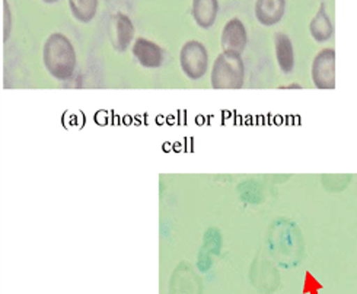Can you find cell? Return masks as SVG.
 Wrapping results in <instances>:
<instances>
[{"label":"cell","instance_id":"1","mask_svg":"<svg viewBox=\"0 0 357 294\" xmlns=\"http://www.w3.org/2000/svg\"><path fill=\"white\" fill-rule=\"evenodd\" d=\"M44 66L54 79L68 80L76 69V52L70 40L63 34H52L43 48Z\"/></svg>","mask_w":357,"mask_h":294},{"label":"cell","instance_id":"2","mask_svg":"<svg viewBox=\"0 0 357 294\" xmlns=\"http://www.w3.org/2000/svg\"><path fill=\"white\" fill-rule=\"evenodd\" d=\"M212 86L213 89H241L245 77V68L241 54L222 53L213 64L212 69Z\"/></svg>","mask_w":357,"mask_h":294},{"label":"cell","instance_id":"3","mask_svg":"<svg viewBox=\"0 0 357 294\" xmlns=\"http://www.w3.org/2000/svg\"><path fill=\"white\" fill-rule=\"evenodd\" d=\"M180 63L184 75L191 80L202 79L208 69V54L200 41H188L183 45Z\"/></svg>","mask_w":357,"mask_h":294},{"label":"cell","instance_id":"4","mask_svg":"<svg viewBox=\"0 0 357 294\" xmlns=\"http://www.w3.org/2000/svg\"><path fill=\"white\" fill-rule=\"evenodd\" d=\"M312 82L317 89L333 91L335 89V52L334 48H324L314 61L311 69Z\"/></svg>","mask_w":357,"mask_h":294},{"label":"cell","instance_id":"5","mask_svg":"<svg viewBox=\"0 0 357 294\" xmlns=\"http://www.w3.org/2000/svg\"><path fill=\"white\" fill-rule=\"evenodd\" d=\"M247 41H248L247 29L241 20L234 18L226 22L220 37V45L225 53L242 54L247 47Z\"/></svg>","mask_w":357,"mask_h":294},{"label":"cell","instance_id":"6","mask_svg":"<svg viewBox=\"0 0 357 294\" xmlns=\"http://www.w3.org/2000/svg\"><path fill=\"white\" fill-rule=\"evenodd\" d=\"M135 36V26L132 20L124 13H116L111 16L109 24V37L119 52H126L128 44L132 42Z\"/></svg>","mask_w":357,"mask_h":294},{"label":"cell","instance_id":"7","mask_svg":"<svg viewBox=\"0 0 357 294\" xmlns=\"http://www.w3.org/2000/svg\"><path fill=\"white\" fill-rule=\"evenodd\" d=\"M135 59L146 69H156L164 61V52L162 48L146 38H137L133 45Z\"/></svg>","mask_w":357,"mask_h":294},{"label":"cell","instance_id":"8","mask_svg":"<svg viewBox=\"0 0 357 294\" xmlns=\"http://www.w3.org/2000/svg\"><path fill=\"white\" fill-rule=\"evenodd\" d=\"M286 10V0H257L255 16L258 22L264 26L279 24Z\"/></svg>","mask_w":357,"mask_h":294},{"label":"cell","instance_id":"9","mask_svg":"<svg viewBox=\"0 0 357 294\" xmlns=\"http://www.w3.org/2000/svg\"><path fill=\"white\" fill-rule=\"evenodd\" d=\"M274 48H275V60H278L279 68L283 73H291L295 69V52L291 40L283 34L278 32L274 36Z\"/></svg>","mask_w":357,"mask_h":294},{"label":"cell","instance_id":"10","mask_svg":"<svg viewBox=\"0 0 357 294\" xmlns=\"http://www.w3.org/2000/svg\"><path fill=\"white\" fill-rule=\"evenodd\" d=\"M219 12L218 0H192V18L203 28H212Z\"/></svg>","mask_w":357,"mask_h":294},{"label":"cell","instance_id":"11","mask_svg":"<svg viewBox=\"0 0 357 294\" xmlns=\"http://www.w3.org/2000/svg\"><path fill=\"white\" fill-rule=\"evenodd\" d=\"M310 31L311 36L317 42H326L333 37L334 26L330 20V16L326 10V6L321 5L317 15L314 16V20L310 24Z\"/></svg>","mask_w":357,"mask_h":294},{"label":"cell","instance_id":"12","mask_svg":"<svg viewBox=\"0 0 357 294\" xmlns=\"http://www.w3.org/2000/svg\"><path fill=\"white\" fill-rule=\"evenodd\" d=\"M69 6L76 21L88 24L98 10V0H69Z\"/></svg>","mask_w":357,"mask_h":294},{"label":"cell","instance_id":"13","mask_svg":"<svg viewBox=\"0 0 357 294\" xmlns=\"http://www.w3.org/2000/svg\"><path fill=\"white\" fill-rule=\"evenodd\" d=\"M3 18H5V22H3V31H5V41L8 40L9 34H10V28H12V13H10V9H9V5H8V0H3Z\"/></svg>","mask_w":357,"mask_h":294},{"label":"cell","instance_id":"14","mask_svg":"<svg viewBox=\"0 0 357 294\" xmlns=\"http://www.w3.org/2000/svg\"><path fill=\"white\" fill-rule=\"evenodd\" d=\"M43 2H45V3H56V2H59V0H43Z\"/></svg>","mask_w":357,"mask_h":294}]
</instances>
